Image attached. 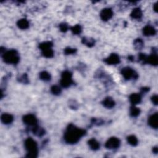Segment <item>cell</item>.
Segmentation results:
<instances>
[{"label": "cell", "mask_w": 158, "mask_h": 158, "mask_svg": "<svg viewBox=\"0 0 158 158\" xmlns=\"http://www.w3.org/2000/svg\"><path fill=\"white\" fill-rule=\"evenodd\" d=\"M85 134V130L77 128L72 124H69L64 134V140L69 144L77 143Z\"/></svg>", "instance_id": "6da1fadb"}, {"label": "cell", "mask_w": 158, "mask_h": 158, "mask_svg": "<svg viewBox=\"0 0 158 158\" xmlns=\"http://www.w3.org/2000/svg\"><path fill=\"white\" fill-rule=\"evenodd\" d=\"M25 147L27 151V157H37L38 156V147L37 142L32 138H28L25 141Z\"/></svg>", "instance_id": "7a4b0ae2"}, {"label": "cell", "mask_w": 158, "mask_h": 158, "mask_svg": "<svg viewBox=\"0 0 158 158\" xmlns=\"http://www.w3.org/2000/svg\"><path fill=\"white\" fill-rule=\"evenodd\" d=\"M3 59L4 62L9 64H17L20 60L19 53L14 50L4 53L3 55Z\"/></svg>", "instance_id": "3957f363"}, {"label": "cell", "mask_w": 158, "mask_h": 158, "mask_svg": "<svg viewBox=\"0 0 158 158\" xmlns=\"http://www.w3.org/2000/svg\"><path fill=\"white\" fill-rule=\"evenodd\" d=\"M74 84L72 80V74L69 71H64L61 75V85L64 88H68Z\"/></svg>", "instance_id": "277c9868"}, {"label": "cell", "mask_w": 158, "mask_h": 158, "mask_svg": "<svg viewBox=\"0 0 158 158\" xmlns=\"http://www.w3.org/2000/svg\"><path fill=\"white\" fill-rule=\"evenodd\" d=\"M121 74L126 80H130L131 79H137L138 77V74L133 69L128 67L123 68L121 70Z\"/></svg>", "instance_id": "5b68a950"}, {"label": "cell", "mask_w": 158, "mask_h": 158, "mask_svg": "<svg viewBox=\"0 0 158 158\" xmlns=\"http://www.w3.org/2000/svg\"><path fill=\"white\" fill-rule=\"evenodd\" d=\"M121 145V141L116 137H111L109 139L105 144L106 148L107 149H116Z\"/></svg>", "instance_id": "8992f818"}, {"label": "cell", "mask_w": 158, "mask_h": 158, "mask_svg": "<svg viewBox=\"0 0 158 158\" xmlns=\"http://www.w3.org/2000/svg\"><path fill=\"white\" fill-rule=\"evenodd\" d=\"M23 122L26 125L34 126V125H36L37 119L33 114H27L23 117Z\"/></svg>", "instance_id": "52a82bcc"}, {"label": "cell", "mask_w": 158, "mask_h": 158, "mask_svg": "<svg viewBox=\"0 0 158 158\" xmlns=\"http://www.w3.org/2000/svg\"><path fill=\"white\" fill-rule=\"evenodd\" d=\"M105 62L108 65H116L121 62L120 57L117 54L112 53L110 56L105 59Z\"/></svg>", "instance_id": "ba28073f"}, {"label": "cell", "mask_w": 158, "mask_h": 158, "mask_svg": "<svg viewBox=\"0 0 158 158\" xmlns=\"http://www.w3.org/2000/svg\"><path fill=\"white\" fill-rule=\"evenodd\" d=\"M113 16V12L110 8L103 9L100 13L101 19L104 21H107L111 19Z\"/></svg>", "instance_id": "9c48e42d"}, {"label": "cell", "mask_w": 158, "mask_h": 158, "mask_svg": "<svg viewBox=\"0 0 158 158\" xmlns=\"http://www.w3.org/2000/svg\"><path fill=\"white\" fill-rule=\"evenodd\" d=\"M157 119H158V114L157 112L151 115L148 119V124L150 125V126L152 128L157 129L158 127Z\"/></svg>", "instance_id": "30bf717a"}, {"label": "cell", "mask_w": 158, "mask_h": 158, "mask_svg": "<svg viewBox=\"0 0 158 158\" xmlns=\"http://www.w3.org/2000/svg\"><path fill=\"white\" fill-rule=\"evenodd\" d=\"M143 34L145 36H154L156 34V30L154 27L151 25H146L143 29Z\"/></svg>", "instance_id": "8fae6325"}, {"label": "cell", "mask_w": 158, "mask_h": 158, "mask_svg": "<svg viewBox=\"0 0 158 158\" xmlns=\"http://www.w3.org/2000/svg\"><path fill=\"white\" fill-rule=\"evenodd\" d=\"M1 121L4 124H11L13 121H14V117L13 116L11 115V114H7V113H4L3 114H2L1 117Z\"/></svg>", "instance_id": "7c38bea8"}, {"label": "cell", "mask_w": 158, "mask_h": 158, "mask_svg": "<svg viewBox=\"0 0 158 158\" xmlns=\"http://www.w3.org/2000/svg\"><path fill=\"white\" fill-rule=\"evenodd\" d=\"M102 103L103 105L107 109H111L115 106V101L111 97H106Z\"/></svg>", "instance_id": "4fadbf2b"}, {"label": "cell", "mask_w": 158, "mask_h": 158, "mask_svg": "<svg viewBox=\"0 0 158 158\" xmlns=\"http://www.w3.org/2000/svg\"><path fill=\"white\" fill-rule=\"evenodd\" d=\"M146 63H148L152 66H156L158 64V58L156 53H153L151 55L147 56Z\"/></svg>", "instance_id": "5bb4252c"}, {"label": "cell", "mask_w": 158, "mask_h": 158, "mask_svg": "<svg viewBox=\"0 0 158 158\" xmlns=\"http://www.w3.org/2000/svg\"><path fill=\"white\" fill-rule=\"evenodd\" d=\"M130 102L132 103L133 105H136L139 103L141 101V97L140 94L138 93H133L129 97Z\"/></svg>", "instance_id": "9a60e30c"}, {"label": "cell", "mask_w": 158, "mask_h": 158, "mask_svg": "<svg viewBox=\"0 0 158 158\" xmlns=\"http://www.w3.org/2000/svg\"><path fill=\"white\" fill-rule=\"evenodd\" d=\"M142 15H143L142 11H141V9L138 8H135L134 9H133L131 14H130L131 18L135 19H140L142 18Z\"/></svg>", "instance_id": "2e32d148"}, {"label": "cell", "mask_w": 158, "mask_h": 158, "mask_svg": "<svg viewBox=\"0 0 158 158\" xmlns=\"http://www.w3.org/2000/svg\"><path fill=\"white\" fill-rule=\"evenodd\" d=\"M17 25L19 29L22 30H25L29 27V22L25 19H21L18 21Z\"/></svg>", "instance_id": "e0dca14e"}, {"label": "cell", "mask_w": 158, "mask_h": 158, "mask_svg": "<svg viewBox=\"0 0 158 158\" xmlns=\"http://www.w3.org/2000/svg\"><path fill=\"white\" fill-rule=\"evenodd\" d=\"M88 144L90 146V148L92 150H98L100 148V145L98 141H96L95 138H91L88 141Z\"/></svg>", "instance_id": "ac0fdd59"}, {"label": "cell", "mask_w": 158, "mask_h": 158, "mask_svg": "<svg viewBox=\"0 0 158 158\" xmlns=\"http://www.w3.org/2000/svg\"><path fill=\"white\" fill-rule=\"evenodd\" d=\"M32 132L33 133L37 136V137H42L43 135H44L45 134V129L39 127V126H35L32 129Z\"/></svg>", "instance_id": "d6986e66"}, {"label": "cell", "mask_w": 158, "mask_h": 158, "mask_svg": "<svg viewBox=\"0 0 158 158\" xmlns=\"http://www.w3.org/2000/svg\"><path fill=\"white\" fill-rule=\"evenodd\" d=\"M81 42H82L83 44H84L88 47H92L95 44V41L94 39H93L90 37H84L82 40H81Z\"/></svg>", "instance_id": "ffe728a7"}, {"label": "cell", "mask_w": 158, "mask_h": 158, "mask_svg": "<svg viewBox=\"0 0 158 158\" xmlns=\"http://www.w3.org/2000/svg\"><path fill=\"white\" fill-rule=\"evenodd\" d=\"M141 111L139 108L135 107L134 105L130 109V115L133 117H136L140 114Z\"/></svg>", "instance_id": "44dd1931"}, {"label": "cell", "mask_w": 158, "mask_h": 158, "mask_svg": "<svg viewBox=\"0 0 158 158\" xmlns=\"http://www.w3.org/2000/svg\"><path fill=\"white\" fill-rule=\"evenodd\" d=\"M127 140L128 143L130 145H132L133 146H135L138 145V139L135 135H132L129 136V137L127 138Z\"/></svg>", "instance_id": "7402d4cb"}, {"label": "cell", "mask_w": 158, "mask_h": 158, "mask_svg": "<svg viewBox=\"0 0 158 158\" xmlns=\"http://www.w3.org/2000/svg\"><path fill=\"white\" fill-rule=\"evenodd\" d=\"M53 47V43L51 41H45L40 43L39 45V48L41 50V51H43L47 50V49L52 48Z\"/></svg>", "instance_id": "603a6c76"}, {"label": "cell", "mask_w": 158, "mask_h": 158, "mask_svg": "<svg viewBox=\"0 0 158 158\" xmlns=\"http://www.w3.org/2000/svg\"><path fill=\"white\" fill-rule=\"evenodd\" d=\"M40 79L41 80H43L45 81H50L51 79V76L50 73H48L46 71H43L40 72Z\"/></svg>", "instance_id": "cb8c5ba5"}, {"label": "cell", "mask_w": 158, "mask_h": 158, "mask_svg": "<svg viewBox=\"0 0 158 158\" xmlns=\"http://www.w3.org/2000/svg\"><path fill=\"white\" fill-rule=\"evenodd\" d=\"M42 55L46 58H51L54 56V51L52 48L47 49V50L41 51Z\"/></svg>", "instance_id": "d4e9b609"}, {"label": "cell", "mask_w": 158, "mask_h": 158, "mask_svg": "<svg viewBox=\"0 0 158 158\" xmlns=\"http://www.w3.org/2000/svg\"><path fill=\"white\" fill-rule=\"evenodd\" d=\"M133 45L135 48L137 49V50H140V49H141L144 46V42L141 39H138L134 41Z\"/></svg>", "instance_id": "484cf974"}, {"label": "cell", "mask_w": 158, "mask_h": 158, "mask_svg": "<svg viewBox=\"0 0 158 158\" xmlns=\"http://www.w3.org/2000/svg\"><path fill=\"white\" fill-rule=\"evenodd\" d=\"M71 31L72 32V34L74 35H79L81 34V30H82V29H81V27L80 25H76L75 26H73L71 27Z\"/></svg>", "instance_id": "4316f807"}, {"label": "cell", "mask_w": 158, "mask_h": 158, "mask_svg": "<svg viewBox=\"0 0 158 158\" xmlns=\"http://www.w3.org/2000/svg\"><path fill=\"white\" fill-rule=\"evenodd\" d=\"M61 89L58 85H53L51 88V92L54 95H59L61 93Z\"/></svg>", "instance_id": "83f0119b"}, {"label": "cell", "mask_w": 158, "mask_h": 158, "mask_svg": "<svg viewBox=\"0 0 158 158\" xmlns=\"http://www.w3.org/2000/svg\"><path fill=\"white\" fill-rule=\"evenodd\" d=\"M76 51H77V50H76V49L71 48H69V47L66 48L64 50V53L67 54V55H69V54H74L76 53Z\"/></svg>", "instance_id": "f1b7e54d"}, {"label": "cell", "mask_w": 158, "mask_h": 158, "mask_svg": "<svg viewBox=\"0 0 158 158\" xmlns=\"http://www.w3.org/2000/svg\"><path fill=\"white\" fill-rule=\"evenodd\" d=\"M59 29L62 32H66L69 29V26L66 23H62L59 25Z\"/></svg>", "instance_id": "f546056e"}, {"label": "cell", "mask_w": 158, "mask_h": 158, "mask_svg": "<svg viewBox=\"0 0 158 158\" xmlns=\"http://www.w3.org/2000/svg\"><path fill=\"white\" fill-rule=\"evenodd\" d=\"M138 59L140 61H142L143 64H146V59H147V56L145 54L143 53H140L139 54L138 56Z\"/></svg>", "instance_id": "4dcf8cb0"}, {"label": "cell", "mask_w": 158, "mask_h": 158, "mask_svg": "<svg viewBox=\"0 0 158 158\" xmlns=\"http://www.w3.org/2000/svg\"><path fill=\"white\" fill-rule=\"evenodd\" d=\"M20 81L22 83L24 84H27L29 83V80H28V77L26 74H24L22 77L20 78Z\"/></svg>", "instance_id": "1f68e13d"}, {"label": "cell", "mask_w": 158, "mask_h": 158, "mask_svg": "<svg viewBox=\"0 0 158 158\" xmlns=\"http://www.w3.org/2000/svg\"><path fill=\"white\" fill-rule=\"evenodd\" d=\"M151 101L155 105H157V103H158V98L157 95H154L152 96L151 98Z\"/></svg>", "instance_id": "d6a6232c"}, {"label": "cell", "mask_w": 158, "mask_h": 158, "mask_svg": "<svg viewBox=\"0 0 158 158\" xmlns=\"http://www.w3.org/2000/svg\"><path fill=\"white\" fill-rule=\"evenodd\" d=\"M152 151H153L154 153L155 154H157V152H158V149H157V147L156 146V147H154L153 148V150H152Z\"/></svg>", "instance_id": "836d02e7"}, {"label": "cell", "mask_w": 158, "mask_h": 158, "mask_svg": "<svg viewBox=\"0 0 158 158\" xmlns=\"http://www.w3.org/2000/svg\"><path fill=\"white\" fill-rule=\"evenodd\" d=\"M154 10L156 12H157V3H156L154 4Z\"/></svg>", "instance_id": "e575fe53"}, {"label": "cell", "mask_w": 158, "mask_h": 158, "mask_svg": "<svg viewBox=\"0 0 158 158\" xmlns=\"http://www.w3.org/2000/svg\"><path fill=\"white\" fill-rule=\"evenodd\" d=\"M149 90H150L149 88H143L142 89H141V91H142L143 92H148Z\"/></svg>", "instance_id": "d590c367"}]
</instances>
